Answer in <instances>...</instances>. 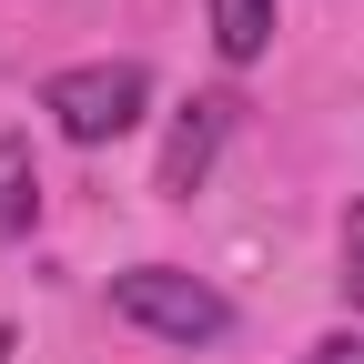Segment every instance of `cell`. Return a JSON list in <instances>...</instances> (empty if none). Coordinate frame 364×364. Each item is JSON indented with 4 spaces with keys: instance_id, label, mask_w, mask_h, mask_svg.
I'll use <instances>...</instances> for the list:
<instances>
[{
    "instance_id": "ba28073f",
    "label": "cell",
    "mask_w": 364,
    "mask_h": 364,
    "mask_svg": "<svg viewBox=\"0 0 364 364\" xmlns=\"http://www.w3.org/2000/svg\"><path fill=\"white\" fill-rule=\"evenodd\" d=\"M0 364H11V324H0Z\"/></svg>"
},
{
    "instance_id": "3957f363",
    "label": "cell",
    "mask_w": 364,
    "mask_h": 364,
    "mask_svg": "<svg viewBox=\"0 0 364 364\" xmlns=\"http://www.w3.org/2000/svg\"><path fill=\"white\" fill-rule=\"evenodd\" d=\"M223 132H233V102H223V91H203V102L172 122V142H162V193H172V203H193V193H203V172H213V152H223Z\"/></svg>"
},
{
    "instance_id": "5b68a950",
    "label": "cell",
    "mask_w": 364,
    "mask_h": 364,
    "mask_svg": "<svg viewBox=\"0 0 364 364\" xmlns=\"http://www.w3.org/2000/svg\"><path fill=\"white\" fill-rule=\"evenodd\" d=\"M273 11H284V0H213V51H223V61H263Z\"/></svg>"
},
{
    "instance_id": "8992f818",
    "label": "cell",
    "mask_w": 364,
    "mask_h": 364,
    "mask_svg": "<svg viewBox=\"0 0 364 364\" xmlns=\"http://www.w3.org/2000/svg\"><path fill=\"white\" fill-rule=\"evenodd\" d=\"M334 284H344V294H354V304H364V203H354V213H344V273H334Z\"/></svg>"
},
{
    "instance_id": "7a4b0ae2",
    "label": "cell",
    "mask_w": 364,
    "mask_h": 364,
    "mask_svg": "<svg viewBox=\"0 0 364 364\" xmlns=\"http://www.w3.org/2000/svg\"><path fill=\"white\" fill-rule=\"evenodd\" d=\"M152 102V71L142 61H81V71H51V91H41V112L61 122V142H122L132 122H142Z\"/></svg>"
},
{
    "instance_id": "6da1fadb",
    "label": "cell",
    "mask_w": 364,
    "mask_h": 364,
    "mask_svg": "<svg viewBox=\"0 0 364 364\" xmlns=\"http://www.w3.org/2000/svg\"><path fill=\"white\" fill-rule=\"evenodd\" d=\"M112 314H132V324L162 334V344H213V334H233V304H223L203 273H172V263L112 273Z\"/></svg>"
},
{
    "instance_id": "52a82bcc",
    "label": "cell",
    "mask_w": 364,
    "mask_h": 364,
    "mask_svg": "<svg viewBox=\"0 0 364 364\" xmlns=\"http://www.w3.org/2000/svg\"><path fill=\"white\" fill-rule=\"evenodd\" d=\"M314 364H364V334H324V344H314Z\"/></svg>"
},
{
    "instance_id": "277c9868",
    "label": "cell",
    "mask_w": 364,
    "mask_h": 364,
    "mask_svg": "<svg viewBox=\"0 0 364 364\" xmlns=\"http://www.w3.org/2000/svg\"><path fill=\"white\" fill-rule=\"evenodd\" d=\"M31 213H41V162L21 132H0V233H31Z\"/></svg>"
}]
</instances>
